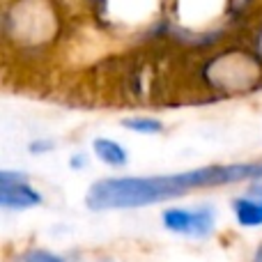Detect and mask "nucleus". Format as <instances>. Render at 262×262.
Wrapping results in <instances>:
<instances>
[{"label": "nucleus", "instance_id": "nucleus-1", "mask_svg": "<svg viewBox=\"0 0 262 262\" xmlns=\"http://www.w3.org/2000/svg\"><path fill=\"white\" fill-rule=\"evenodd\" d=\"M262 172V163H242V166H207L195 170L175 172V175L154 177H113L101 180L90 186L85 205L92 212L106 209H134L170 200L182 195L193 186H216L232 184L239 180H253Z\"/></svg>", "mask_w": 262, "mask_h": 262}, {"label": "nucleus", "instance_id": "nucleus-2", "mask_svg": "<svg viewBox=\"0 0 262 262\" xmlns=\"http://www.w3.org/2000/svg\"><path fill=\"white\" fill-rule=\"evenodd\" d=\"M205 78L209 85L226 92L249 90L260 78V62L244 51H228L205 67Z\"/></svg>", "mask_w": 262, "mask_h": 262}, {"label": "nucleus", "instance_id": "nucleus-3", "mask_svg": "<svg viewBox=\"0 0 262 262\" xmlns=\"http://www.w3.org/2000/svg\"><path fill=\"white\" fill-rule=\"evenodd\" d=\"M9 32L23 44H41L55 32L53 9L46 0H21L9 14Z\"/></svg>", "mask_w": 262, "mask_h": 262}, {"label": "nucleus", "instance_id": "nucleus-4", "mask_svg": "<svg viewBox=\"0 0 262 262\" xmlns=\"http://www.w3.org/2000/svg\"><path fill=\"white\" fill-rule=\"evenodd\" d=\"M161 221L168 230L177 235L203 237L209 235L214 228V212L209 207L200 209H166L161 214Z\"/></svg>", "mask_w": 262, "mask_h": 262}, {"label": "nucleus", "instance_id": "nucleus-5", "mask_svg": "<svg viewBox=\"0 0 262 262\" xmlns=\"http://www.w3.org/2000/svg\"><path fill=\"white\" fill-rule=\"evenodd\" d=\"M41 203V195L26 182L21 172H0V205L3 209H26Z\"/></svg>", "mask_w": 262, "mask_h": 262}, {"label": "nucleus", "instance_id": "nucleus-6", "mask_svg": "<svg viewBox=\"0 0 262 262\" xmlns=\"http://www.w3.org/2000/svg\"><path fill=\"white\" fill-rule=\"evenodd\" d=\"M232 207L242 226H262V198H237Z\"/></svg>", "mask_w": 262, "mask_h": 262}, {"label": "nucleus", "instance_id": "nucleus-7", "mask_svg": "<svg viewBox=\"0 0 262 262\" xmlns=\"http://www.w3.org/2000/svg\"><path fill=\"white\" fill-rule=\"evenodd\" d=\"M95 154L104 163H108V166H124V163H127V152H124V147L108 138L95 140Z\"/></svg>", "mask_w": 262, "mask_h": 262}, {"label": "nucleus", "instance_id": "nucleus-8", "mask_svg": "<svg viewBox=\"0 0 262 262\" xmlns=\"http://www.w3.org/2000/svg\"><path fill=\"white\" fill-rule=\"evenodd\" d=\"M122 127H127L131 131H138V134H159L163 127L159 120L152 118H134V120H122Z\"/></svg>", "mask_w": 262, "mask_h": 262}, {"label": "nucleus", "instance_id": "nucleus-9", "mask_svg": "<svg viewBox=\"0 0 262 262\" xmlns=\"http://www.w3.org/2000/svg\"><path fill=\"white\" fill-rule=\"evenodd\" d=\"M21 262H64L60 255L55 253H49V251H41V249H32L23 255Z\"/></svg>", "mask_w": 262, "mask_h": 262}, {"label": "nucleus", "instance_id": "nucleus-10", "mask_svg": "<svg viewBox=\"0 0 262 262\" xmlns=\"http://www.w3.org/2000/svg\"><path fill=\"white\" fill-rule=\"evenodd\" d=\"M251 193H255L258 198H262V172L258 177H253V184H251Z\"/></svg>", "mask_w": 262, "mask_h": 262}, {"label": "nucleus", "instance_id": "nucleus-11", "mask_svg": "<svg viewBox=\"0 0 262 262\" xmlns=\"http://www.w3.org/2000/svg\"><path fill=\"white\" fill-rule=\"evenodd\" d=\"M253 262H262V246L258 251H255V258H253Z\"/></svg>", "mask_w": 262, "mask_h": 262}, {"label": "nucleus", "instance_id": "nucleus-12", "mask_svg": "<svg viewBox=\"0 0 262 262\" xmlns=\"http://www.w3.org/2000/svg\"><path fill=\"white\" fill-rule=\"evenodd\" d=\"M258 49H260V53H262V35H260V39H258Z\"/></svg>", "mask_w": 262, "mask_h": 262}]
</instances>
